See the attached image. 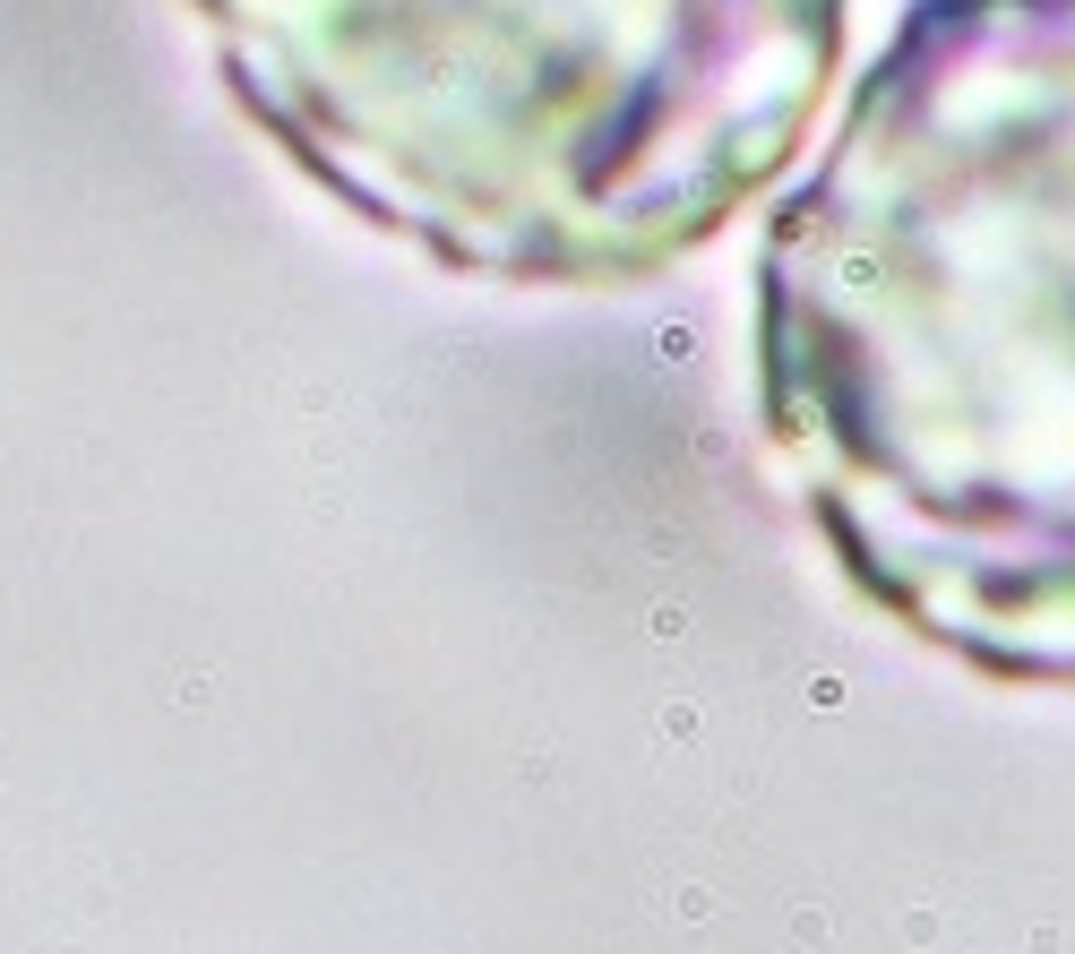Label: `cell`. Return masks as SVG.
Wrapping results in <instances>:
<instances>
[{"label": "cell", "instance_id": "6da1fadb", "mask_svg": "<svg viewBox=\"0 0 1075 954\" xmlns=\"http://www.w3.org/2000/svg\"><path fill=\"white\" fill-rule=\"evenodd\" d=\"M757 413L835 568L1075 688V0H912L757 241Z\"/></svg>", "mask_w": 1075, "mask_h": 954}, {"label": "cell", "instance_id": "7a4b0ae2", "mask_svg": "<svg viewBox=\"0 0 1075 954\" xmlns=\"http://www.w3.org/2000/svg\"><path fill=\"white\" fill-rule=\"evenodd\" d=\"M301 164L448 267L645 284L792 172L852 0H207Z\"/></svg>", "mask_w": 1075, "mask_h": 954}]
</instances>
